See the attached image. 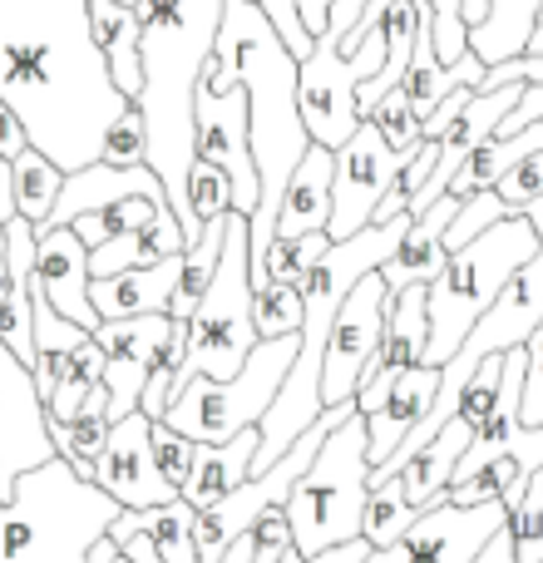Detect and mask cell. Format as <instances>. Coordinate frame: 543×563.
Masks as SVG:
<instances>
[{"label": "cell", "mask_w": 543, "mask_h": 563, "mask_svg": "<svg viewBox=\"0 0 543 563\" xmlns=\"http://www.w3.org/2000/svg\"><path fill=\"white\" fill-rule=\"evenodd\" d=\"M10 301V243H5V223H0V307Z\"/></svg>", "instance_id": "52"}, {"label": "cell", "mask_w": 543, "mask_h": 563, "mask_svg": "<svg viewBox=\"0 0 543 563\" xmlns=\"http://www.w3.org/2000/svg\"><path fill=\"white\" fill-rule=\"evenodd\" d=\"M509 539H514V563H543V470L529 475L524 499L509 509Z\"/></svg>", "instance_id": "32"}, {"label": "cell", "mask_w": 543, "mask_h": 563, "mask_svg": "<svg viewBox=\"0 0 543 563\" xmlns=\"http://www.w3.org/2000/svg\"><path fill=\"white\" fill-rule=\"evenodd\" d=\"M188 203H193L198 228L228 218V213H233V178H228L223 168H213V164H203V158H198L193 174H188Z\"/></svg>", "instance_id": "33"}, {"label": "cell", "mask_w": 543, "mask_h": 563, "mask_svg": "<svg viewBox=\"0 0 543 563\" xmlns=\"http://www.w3.org/2000/svg\"><path fill=\"white\" fill-rule=\"evenodd\" d=\"M119 563H129V559H119Z\"/></svg>", "instance_id": "58"}, {"label": "cell", "mask_w": 543, "mask_h": 563, "mask_svg": "<svg viewBox=\"0 0 543 563\" xmlns=\"http://www.w3.org/2000/svg\"><path fill=\"white\" fill-rule=\"evenodd\" d=\"M539 233L529 228V218H505L499 228H489L485 238H475L469 247L450 253L445 273L430 282V351L425 366H450L459 356V346L469 341V331L479 327L489 307L499 301V291L514 282L519 267H529L539 257Z\"/></svg>", "instance_id": "5"}, {"label": "cell", "mask_w": 543, "mask_h": 563, "mask_svg": "<svg viewBox=\"0 0 543 563\" xmlns=\"http://www.w3.org/2000/svg\"><path fill=\"white\" fill-rule=\"evenodd\" d=\"M539 119H543V85H529V89H524V99H519V109L505 119V124H499V134H495V139H514V134H524V129H529V124H539Z\"/></svg>", "instance_id": "44"}, {"label": "cell", "mask_w": 543, "mask_h": 563, "mask_svg": "<svg viewBox=\"0 0 543 563\" xmlns=\"http://www.w3.org/2000/svg\"><path fill=\"white\" fill-rule=\"evenodd\" d=\"M326 253H331V238H326V233H311V238H272L263 273H253V291H257V297H263L267 287H297V291H301Z\"/></svg>", "instance_id": "31"}, {"label": "cell", "mask_w": 543, "mask_h": 563, "mask_svg": "<svg viewBox=\"0 0 543 563\" xmlns=\"http://www.w3.org/2000/svg\"><path fill=\"white\" fill-rule=\"evenodd\" d=\"M109 435H114V420H109V390L104 386L85 400V410H79L69 426H49L55 455L65 460L79 479H89V485H95V470H99V460H104Z\"/></svg>", "instance_id": "28"}, {"label": "cell", "mask_w": 543, "mask_h": 563, "mask_svg": "<svg viewBox=\"0 0 543 563\" xmlns=\"http://www.w3.org/2000/svg\"><path fill=\"white\" fill-rule=\"evenodd\" d=\"M257 5H263V15L272 20V25H277L281 45H287L297 59H307L317 40H311V35H307V25H301V15H297V0H257Z\"/></svg>", "instance_id": "42"}, {"label": "cell", "mask_w": 543, "mask_h": 563, "mask_svg": "<svg viewBox=\"0 0 543 563\" xmlns=\"http://www.w3.org/2000/svg\"><path fill=\"white\" fill-rule=\"evenodd\" d=\"M257 341H281L301 331V291L297 287H267L253 307Z\"/></svg>", "instance_id": "36"}, {"label": "cell", "mask_w": 543, "mask_h": 563, "mask_svg": "<svg viewBox=\"0 0 543 563\" xmlns=\"http://www.w3.org/2000/svg\"><path fill=\"white\" fill-rule=\"evenodd\" d=\"M543 0H485V20L469 30V55L485 59V69L509 65L529 55Z\"/></svg>", "instance_id": "26"}, {"label": "cell", "mask_w": 543, "mask_h": 563, "mask_svg": "<svg viewBox=\"0 0 543 563\" xmlns=\"http://www.w3.org/2000/svg\"><path fill=\"white\" fill-rule=\"evenodd\" d=\"M459 218V203L455 198H440V203H430L425 213L410 223V233H406V243H400V253L386 263V287H390V297H400L406 287H430L440 273H445V263H450V253H445V233H450V223Z\"/></svg>", "instance_id": "19"}, {"label": "cell", "mask_w": 543, "mask_h": 563, "mask_svg": "<svg viewBox=\"0 0 543 563\" xmlns=\"http://www.w3.org/2000/svg\"><path fill=\"white\" fill-rule=\"evenodd\" d=\"M420 509L410 505L406 495V479L390 475V479H376L370 485V499H366V515H361V539L370 549H396L400 539L415 529Z\"/></svg>", "instance_id": "29"}, {"label": "cell", "mask_w": 543, "mask_h": 563, "mask_svg": "<svg viewBox=\"0 0 543 563\" xmlns=\"http://www.w3.org/2000/svg\"><path fill=\"white\" fill-rule=\"evenodd\" d=\"M489 194H495L514 218H524L529 208H534L539 198H543V154H529L519 168H509V174L499 178Z\"/></svg>", "instance_id": "40"}, {"label": "cell", "mask_w": 543, "mask_h": 563, "mask_svg": "<svg viewBox=\"0 0 543 563\" xmlns=\"http://www.w3.org/2000/svg\"><path fill=\"white\" fill-rule=\"evenodd\" d=\"M366 499H370V435H366V416H351L346 426L326 435V445L317 450L311 470L287 499V525L297 554L317 559L326 549L356 544Z\"/></svg>", "instance_id": "7"}, {"label": "cell", "mask_w": 543, "mask_h": 563, "mask_svg": "<svg viewBox=\"0 0 543 563\" xmlns=\"http://www.w3.org/2000/svg\"><path fill=\"white\" fill-rule=\"evenodd\" d=\"M366 124H376V129H380V139H386V144L396 148V154H415L420 129H425V124L415 119V109H410L406 89H390V95L366 114Z\"/></svg>", "instance_id": "35"}, {"label": "cell", "mask_w": 543, "mask_h": 563, "mask_svg": "<svg viewBox=\"0 0 543 563\" xmlns=\"http://www.w3.org/2000/svg\"><path fill=\"white\" fill-rule=\"evenodd\" d=\"M425 351H430V287H406L400 297H390L380 356L370 361V371L361 376V390H356L361 416L366 420L376 416V410L390 400L396 380L425 366Z\"/></svg>", "instance_id": "13"}, {"label": "cell", "mask_w": 543, "mask_h": 563, "mask_svg": "<svg viewBox=\"0 0 543 563\" xmlns=\"http://www.w3.org/2000/svg\"><path fill=\"white\" fill-rule=\"evenodd\" d=\"M134 534H144L164 563H198V509L188 499H174V505L158 509H124L109 529V539L124 549Z\"/></svg>", "instance_id": "24"}, {"label": "cell", "mask_w": 543, "mask_h": 563, "mask_svg": "<svg viewBox=\"0 0 543 563\" xmlns=\"http://www.w3.org/2000/svg\"><path fill=\"white\" fill-rule=\"evenodd\" d=\"M505 366H509V356H489L485 366L475 371V376L465 380V396H459V420L465 426H485L489 420V410L499 406V386H505Z\"/></svg>", "instance_id": "39"}, {"label": "cell", "mask_w": 543, "mask_h": 563, "mask_svg": "<svg viewBox=\"0 0 543 563\" xmlns=\"http://www.w3.org/2000/svg\"><path fill=\"white\" fill-rule=\"evenodd\" d=\"M119 5H129V10H138V0H119Z\"/></svg>", "instance_id": "57"}, {"label": "cell", "mask_w": 543, "mask_h": 563, "mask_svg": "<svg viewBox=\"0 0 543 563\" xmlns=\"http://www.w3.org/2000/svg\"><path fill=\"white\" fill-rule=\"evenodd\" d=\"M524 218H529V228H534V233H539V243H543V198H539V203H534V208H529V213H524Z\"/></svg>", "instance_id": "56"}, {"label": "cell", "mask_w": 543, "mask_h": 563, "mask_svg": "<svg viewBox=\"0 0 543 563\" xmlns=\"http://www.w3.org/2000/svg\"><path fill=\"white\" fill-rule=\"evenodd\" d=\"M331 198H336V154L331 148H307L301 168L291 174L287 194L277 208V238H311L331 228Z\"/></svg>", "instance_id": "20"}, {"label": "cell", "mask_w": 543, "mask_h": 563, "mask_svg": "<svg viewBox=\"0 0 543 563\" xmlns=\"http://www.w3.org/2000/svg\"><path fill=\"white\" fill-rule=\"evenodd\" d=\"M257 445H263V435H257V430H243V435L228 440V445H198L193 479H188L184 499L198 509V515H208L213 505H223L233 489H243L247 479H253Z\"/></svg>", "instance_id": "23"}, {"label": "cell", "mask_w": 543, "mask_h": 563, "mask_svg": "<svg viewBox=\"0 0 543 563\" xmlns=\"http://www.w3.org/2000/svg\"><path fill=\"white\" fill-rule=\"evenodd\" d=\"M35 287L49 307L65 321H75L79 331L95 336L104 321H99L95 301H89V247L75 238V228H55V233H35Z\"/></svg>", "instance_id": "17"}, {"label": "cell", "mask_w": 543, "mask_h": 563, "mask_svg": "<svg viewBox=\"0 0 543 563\" xmlns=\"http://www.w3.org/2000/svg\"><path fill=\"white\" fill-rule=\"evenodd\" d=\"M198 158L223 168V174L233 178V213L253 218L257 203H263V178H257L253 134H247V95L243 89L218 95V89L198 85Z\"/></svg>", "instance_id": "12"}, {"label": "cell", "mask_w": 543, "mask_h": 563, "mask_svg": "<svg viewBox=\"0 0 543 563\" xmlns=\"http://www.w3.org/2000/svg\"><path fill=\"white\" fill-rule=\"evenodd\" d=\"M366 5L370 0H336L326 15V30L317 35L311 55L297 69V104H301V119H307V134L311 144L331 148V154L366 124L361 119V85H370L386 69V20L351 55L341 49V40L361 25Z\"/></svg>", "instance_id": "6"}, {"label": "cell", "mask_w": 543, "mask_h": 563, "mask_svg": "<svg viewBox=\"0 0 543 563\" xmlns=\"http://www.w3.org/2000/svg\"><path fill=\"white\" fill-rule=\"evenodd\" d=\"M228 0H138L144 25V95L134 99L148 124V168L158 174L188 247L203 238L188 203V174L198 158V85L218 55Z\"/></svg>", "instance_id": "3"}, {"label": "cell", "mask_w": 543, "mask_h": 563, "mask_svg": "<svg viewBox=\"0 0 543 563\" xmlns=\"http://www.w3.org/2000/svg\"><path fill=\"white\" fill-rule=\"evenodd\" d=\"M174 331V317H138V321H104L95 331V346L104 351V390H109V420H129L144 406L154 356Z\"/></svg>", "instance_id": "14"}, {"label": "cell", "mask_w": 543, "mask_h": 563, "mask_svg": "<svg viewBox=\"0 0 543 563\" xmlns=\"http://www.w3.org/2000/svg\"><path fill=\"white\" fill-rule=\"evenodd\" d=\"M331 5H336V0H297V15H301V25H307V35H311V40H317L321 30H326Z\"/></svg>", "instance_id": "45"}, {"label": "cell", "mask_w": 543, "mask_h": 563, "mask_svg": "<svg viewBox=\"0 0 543 563\" xmlns=\"http://www.w3.org/2000/svg\"><path fill=\"white\" fill-rule=\"evenodd\" d=\"M223 563H253V539H237V544L233 549H228V554H223ZM287 563H307V559H301V554H291Z\"/></svg>", "instance_id": "51"}, {"label": "cell", "mask_w": 543, "mask_h": 563, "mask_svg": "<svg viewBox=\"0 0 543 563\" xmlns=\"http://www.w3.org/2000/svg\"><path fill=\"white\" fill-rule=\"evenodd\" d=\"M104 168H148V124H144V109L129 104L119 114V124L109 129L104 139Z\"/></svg>", "instance_id": "34"}, {"label": "cell", "mask_w": 543, "mask_h": 563, "mask_svg": "<svg viewBox=\"0 0 543 563\" xmlns=\"http://www.w3.org/2000/svg\"><path fill=\"white\" fill-rule=\"evenodd\" d=\"M89 25H95V45L104 49L119 95L134 104L144 95V25H138V10L119 5V0H89Z\"/></svg>", "instance_id": "22"}, {"label": "cell", "mask_w": 543, "mask_h": 563, "mask_svg": "<svg viewBox=\"0 0 543 563\" xmlns=\"http://www.w3.org/2000/svg\"><path fill=\"white\" fill-rule=\"evenodd\" d=\"M30 307H35V386L40 396H55L59 380L69 376V366H75V356L89 346V331H79L75 321H65L55 307H49L45 297H40V287L30 282Z\"/></svg>", "instance_id": "27"}, {"label": "cell", "mask_w": 543, "mask_h": 563, "mask_svg": "<svg viewBox=\"0 0 543 563\" xmlns=\"http://www.w3.org/2000/svg\"><path fill=\"white\" fill-rule=\"evenodd\" d=\"M95 485L104 489L119 509H158V505L184 499L164 475H158L154 420H148L144 410L114 426V435H109V445H104V460H99V470H95Z\"/></svg>", "instance_id": "15"}, {"label": "cell", "mask_w": 543, "mask_h": 563, "mask_svg": "<svg viewBox=\"0 0 543 563\" xmlns=\"http://www.w3.org/2000/svg\"><path fill=\"white\" fill-rule=\"evenodd\" d=\"M253 253H247V218L228 213V243H223V263H218V277L208 287V297L198 301L193 321H188V356L184 371H178L174 390H184L188 380L213 376L228 380L247 366V356L257 351V327H253Z\"/></svg>", "instance_id": "9"}, {"label": "cell", "mask_w": 543, "mask_h": 563, "mask_svg": "<svg viewBox=\"0 0 543 563\" xmlns=\"http://www.w3.org/2000/svg\"><path fill=\"white\" fill-rule=\"evenodd\" d=\"M524 59H543V10H539V25H534V40H529V55Z\"/></svg>", "instance_id": "54"}, {"label": "cell", "mask_w": 543, "mask_h": 563, "mask_svg": "<svg viewBox=\"0 0 543 563\" xmlns=\"http://www.w3.org/2000/svg\"><path fill=\"white\" fill-rule=\"evenodd\" d=\"M119 554H124L129 563H164V559H158V554H154V544H148V539H144V534H134V539H129V544H124V549H119Z\"/></svg>", "instance_id": "49"}, {"label": "cell", "mask_w": 543, "mask_h": 563, "mask_svg": "<svg viewBox=\"0 0 543 563\" xmlns=\"http://www.w3.org/2000/svg\"><path fill=\"white\" fill-rule=\"evenodd\" d=\"M376 549L366 544V539H356V544H341V549H326V554H317V559H307V563H366Z\"/></svg>", "instance_id": "46"}, {"label": "cell", "mask_w": 543, "mask_h": 563, "mask_svg": "<svg viewBox=\"0 0 543 563\" xmlns=\"http://www.w3.org/2000/svg\"><path fill=\"white\" fill-rule=\"evenodd\" d=\"M193 455H198L193 440H184L178 430H168L164 420H154V460H158V475H164L168 485L178 489V495H184L188 479H193Z\"/></svg>", "instance_id": "41"}, {"label": "cell", "mask_w": 543, "mask_h": 563, "mask_svg": "<svg viewBox=\"0 0 543 563\" xmlns=\"http://www.w3.org/2000/svg\"><path fill=\"white\" fill-rule=\"evenodd\" d=\"M430 5V30H435V55L440 65H459L469 55V20L465 0H425Z\"/></svg>", "instance_id": "37"}, {"label": "cell", "mask_w": 543, "mask_h": 563, "mask_svg": "<svg viewBox=\"0 0 543 563\" xmlns=\"http://www.w3.org/2000/svg\"><path fill=\"white\" fill-rule=\"evenodd\" d=\"M465 20H469V30L485 20V0H465Z\"/></svg>", "instance_id": "55"}, {"label": "cell", "mask_w": 543, "mask_h": 563, "mask_svg": "<svg viewBox=\"0 0 543 563\" xmlns=\"http://www.w3.org/2000/svg\"><path fill=\"white\" fill-rule=\"evenodd\" d=\"M297 69L301 59L281 45L277 25L263 15L257 0H228L223 10V30H218V55L208 59L203 85L228 95L243 89L247 95V134H253V158H257V178H263V203L247 218V253L253 267L247 277L263 273L267 247L277 238V208L287 194L291 174L301 168L311 148L307 119L297 104Z\"/></svg>", "instance_id": "2"}, {"label": "cell", "mask_w": 543, "mask_h": 563, "mask_svg": "<svg viewBox=\"0 0 543 563\" xmlns=\"http://www.w3.org/2000/svg\"><path fill=\"white\" fill-rule=\"evenodd\" d=\"M10 178H15V213L40 233V228L49 223V213H55L59 194H65V174H59L40 148H25V154L10 164Z\"/></svg>", "instance_id": "30"}, {"label": "cell", "mask_w": 543, "mask_h": 563, "mask_svg": "<svg viewBox=\"0 0 543 563\" xmlns=\"http://www.w3.org/2000/svg\"><path fill=\"white\" fill-rule=\"evenodd\" d=\"M297 346H301L297 336L257 341V351L247 356V366L237 371V376L188 380V386L174 390V400H168L164 426L178 430L184 440H193V445H228V440H237L243 430H257L263 416L272 410V400H277V390L287 386Z\"/></svg>", "instance_id": "8"}, {"label": "cell", "mask_w": 543, "mask_h": 563, "mask_svg": "<svg viewBox=\"0 0 543 563\" xmlns=\"http://www.w3.org/2000/svg\"><path fill=\"white\" fill-rule=\"evenodd\" d=\"M524 426L543 430V327L524 346Z\"/></svg>", "instance_id": "43"}, {"label": "cell", "mask_w": 543, "mask_h": 563, "mask_svg": "<svg viewBox=\"0 0 543 563\" xmlns=\"http://www.w3.org/2000/svg\"><path fill=\"white\" fill-rule=\"evenodd\" d=\"M505 529H509L505 499L469 505V509L440 499L435 509H425V515L415 519V529H410L400 544H406L410 563H475Z\"/></svg>", "instance_id": "16"}, {"label": "cell", "mask_w": 543, "mask_h": 563, "mask_svg": "<svg viewBox=\"0 0 543 563\" xmlns=\"http://www.w3.org/2000/svg\"><path fill=\"white\" fill-rule=\"evenodd\" d=\"M386 311H390V287L380 273H370L346 297L336 327H331L326 366H321V406L326 410L356 400L361 376L370 371V361L380 356V341H386Z\"/></svg>", "instance_id": "11"}, {"label": "cell", "mask_w": 543, "mask_h": 563, "mask_svg": "<svg viewBox=\"0 0 543 563\" xmlns=\"http://www.w3.org/2000/svg\"><path fill=\"white\" fill-rule=\"evenodd\" d=\"M475 563H514V539H509V529H505V534H499L495 544H489Z\"/></svg>", "instance_id": "50"}, {"label": "cell", "mask_w": 543, "mask_h": 563, "mask_svg": "<svg viewBox=\"0 0 543 563\" xmlns=\"http://www.w3.org/2000/svg\"><path fill=\"white\" fill-rule=\"evenodd\" d=\"M15 178H10V164L0 158V223H15Z\"/></svg>", "instance_id": "48"}, {"label": "cell", "mask_w": 543, "mask_h": 563, "mask_svg": "<svg viewBox=\"0 0 543 563\" xmlns=\"http://www.w3.org/2000/svg\"><path fill=\"white\" fill-rule=\"evenodd\" d=\"M469 440H475V426H465V420H450L445 430H440L430 445H420V455L410 460L406 470H400V479H406V495L410 505L425 515V509H435L440 499L450 495V485H455V470L459 460H465Z\"/></svg>", "instance_id": "25"}, {"label": "cell", "mask_w": 543, "mask_h": 563, "mask_svg": "<svg viewBox=\"0 0 543 563\" xmlns=\"http://www.w3.org/2000/svg\"><path fill=\"white\" fill-rule=\"evenodd\" d=\"M75 238H79V243L89 247V253H99V247L109 243V233H104V218H99V213L79 218V223H75Z\"/></svg>", "instance_id": "47"}, {"label": "cell", "mask_w": 543, "mask_h": 563, "mask_svg": "<svg viewBox=\"0 0 543 563\" xmlns=\"http://www.w3.org/2000/svg\"><path fill=\"white\" fill-rule=\"evenodd\" d=\"M420 148V144H415ZM415 154H396V148L380 139L376 124H361L346 144L336 148V198H331V243H346V238L366 233L376 223L386 194L396 188L400 168Z\"/></svg>", "instance_id": "10"}, {"label": "cell", "mask_w": 543, "mask_h": 563, "mask_svg": "<svg viewBox=\"0 0 543 563\" xmlns=\"http://www.w3.org/2000/svg\"><path fill=\"white\" fill-rule=\"evenodd\" d=\"M0 104L65 178L104 158L129 99L95 45L89 0H0Z\"/></svg>", "instance_id": "1"}, {"label": "cell", "mask_w": 543, "mask_h": 563, "mask_svg": "<svg viewBox=\"0 0 543 563\" xmlns=\"http://www.w3.org/2000/svg\"><path fill=\"white\" fill-rule=\"evenodd\" d=\"M119 559H124V554H119L114 539H99V544L89 549V563H119Z\"/></svg>", "instance_id": "53"}, {"label": "cell", "mask_w": 543, "mask_h": 563, "mask_svg": "<svg viewBox=\"0 0 543 563\" xmlns=\"http://www.w3.org/2000/svg\"><path fill=\"white\" fill-rule=\"evenodd\" d=\"M435 396H440V371H435V366H420V371H410V376H400V380H396L390 400L366 420V435H370V470H380L400 445H406L410 430H415L420 420L430 416Z\"/></svg>", "instance_id": "21"}, {"label": "cell", "mask_w": 543, "mask_h": 563, "mask_svg": "<svg viewBox=\"0 0 543 563\" xmlns=\"http://www.w3.org/2000/svg\"><path fill=\"white\" fill-rule=\"evenodd\" d=\"M505 218H514L505 203H499L495 194H475L469 203H459V218L450 223V233H445V253H459V247H469L475 238H485L489 228H499Z\"/></svg>", "instance_id": "38"}, {"label": "cell", "mask_w": 543, "mask_h": 563, "mask_svg": "<svg viewBox=\"0 0 543 563\" xmlns=\"http://www.w3.org/2000/svg\"><path fill=\"white\" fill-rule=\"evenodd\" d=\"M124 509L99 485L79 479L65 460L30 470L0 505V563H89Z\"/></svg>", "instance_id": "4"}, {"label": "cell", "mask_w": 543, "mask_h": 563, "mask_svg": "<svg viewBox=\"0 0 543 563\" xmlns=\"http://www.w3.org/2000/svg\"><path fill=\"white\" fill-rule=\"evenodd\" d=\"M178 282H184V257H164V263H154V267H134V273L89 282V301H95L99 321L168 317Z\"/></svg>", "instance_id": "18"}]
</instances>
